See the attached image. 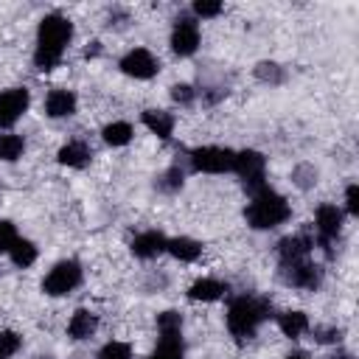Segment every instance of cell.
<instances>
[{
    "instance_id": "obj_21",
    "label": "cell",
    "mask_w": 359,
    "mask_h": 359,
    "mask_svg": "<svg viewBox=\"0 0 359 359\" xmlns=\"http://www.w3.org/2000/svg\"><path fill=\"white\" fill-rule=\"evenodd\" d=\"M8 255H11L14 266L28 269V266L36 261V247H34L31 241H25V238H17V241H14V247L8 250Z\"/></svg>"
},
{
    "instance_id": "obj_6",
    "label": "cell",
    "mask_w": 359,
    "mask_h": 359,
    "mask_svg": "<svg viewBox=\"0 0 359 359\" xmlns=\"http://www.w3.org/2000/svg\"><path fill=\"white\" fill-rule=\"evenodd\" d=\"M79 283H81V266H79V261H59V264L45 275L42 289H45V294L59 297V294L73 292Z\"/></svg>"
},
{
    "instance_id": "obj_12",
    "label": "cell",
    "mask_w": 359,
    "mask_h": 359,
    "mask_svg": "<svg viewBox=\"0 0 359 359\" xmlns=\"http://www.w3.org/2000/svg\"><path fill=\"white\" fill-rule=\"evenodd\" d=\"M311 247H314V241L309 238V236H286V238H280V244H278V255H280V261H283V266L286 264H297V261H306V255L311 252Z\"/></svg>"
},
{
    "instance_id": "obj_5",
    "label": "cell",
    "mask_w": 359,
    "mask_h": 359,
    "mask_svg": "<svg viewBox=\"0 0 359 359\" xmlns=\"http://www.w3.org/2000/svg\"><path fill=\"white\" fill-rule=\"evenodd\" d=\"M236 163V151L222 149V146H202L191 151V165L194 171H205V174H224L233 171Z\"/></svg>"
},
{
    "instance_id": "obj_36",
    "label": "cell",
    "mask_w": 359,
    "mask_h": 359,
    "mask_svg": "<svg viewBox=\"0 0 359 359\" xmlns=\"http://www.w3.org/2000/svg\"><path fill=\"white\" fill-rule=\"evenodd\" d=\"M286 359H309V356H306V353H300V351H297V353H289V356H286Z\"/></svg>"
},
{
    "instance_id": "obj_10",
    "label": "cell",
    "mask_w": 359,
    "mask_h": 359,
    "mask_svg": "<svg viewBox=\"0 0 359 359\" xmlns=\"http://www.w3.org/2000/svg\"><path fill=\"white\" fill-rule=\"evenodd\" d=\"M28 109V90L14 87L0 93V126H11Z\"/></svg>"
},
{
    "instance_id": "obj_25",
    "label": "cell",
    "mask_w": 359,
    "mask_h": 359,
    "mask_svg": "<svg viewBox=\"0 0 359 359\" xmlns=\"http://www.w3.org/2000/svg\"><path fill=\"white\" fill-rule=\"evenodd\" d=\"M157 331H160V337H180V331H182V317H180L177 311H163V314L157 317Z\"/></svg>"
},
{
    "instance_id": "obj_7",
    "label": "cell",
    "mask_w": 359,
    "mask_h": 359,
    "mask_svg": "<svg viewBox=\"0 0 359 359\" xmlns=\"http://www.w3.org/2000/svg\"><path fill=\"white\" fill-rule=\"evenodd\" d=\"M121 70H123L126 76H132V79H151V76L160 70V62L154 59L151 50L135 48V50H129V53L121 59Z\"/></svg>"
},
{
    "instance_id": "obj_13",
    "label": "cell",
    "mask_w": 359,
    "mask_h": 359,
    "mask_svg": "<svg viewBox=\"0 0 359 359\" xmlns=\"http://www.w3.org/2000/svg\"><path fill=\"white\" fill-rule=\"evenodd\" d=\"M165 244H168V238H165L163 233H157V230H146V233L135 236V241H132V252H135L137 258H157V255L165 250Z\"/></svg>"
},
{
    "instance_id": "obj_14",
    "label": "cell",
    "mask_w": 359,
    "mask_h": 359,
    "mask_svg": "<svg viewBox=\"0 0 359 359\" xmlns=\"http://www.w3.org/2000/svg\"><path fill=\"white\" fill-rule=\"evenodd\" d=\"M45 112L50 118H67L76 112V95L70 90H53L45 98Z\"/></svg>"
},
{
    "instance_id": "obj_37",
    "label": "cell",
    "mask_w": 359,
    "mask_h": 359,
    "mask_svg": "<svg viewBox=\"0 0 359 359\" xmlns=\"http://www.w3.org/2000/svg\"><path fill=\"white\" fill-rule=\"evenodd\" d=\"M331 359H353L351 353H337V356H331Z\"/></svg>"
},
{
    "instance_id": "obj_11",
    "label": "cell",
    "mask_w": 359,
    "mask_h": 359,
    "mask_svg": "<svg viewBox=\"0 0 359 359\" xmlns=\"http://www.w3.org/2000/svg\"><path fill=\"white\" fill-rule=\"evenodd\" d=\"M286 283L300 286V289H317L323 280V269L317 264L309 261H297V264H286Z\"/></svg>"
},
{
    "instance_id": "obj_33",
    "label": "cell",
    "mask_w": 359,
    "mask_h": 359,
    "mask_svg": "<svg viewBox=\"0 0 359 359\" xmlns=\"http://www.w3.org/2000/svg\"><path fill=\"white\" fill-rule=\"evenodd\" d=\"M194 95H196V93H194L191 84H174V87H171V98H174L177 104H191Z\"/></svg>"
},
{
    "instance_id": "obj_32",
    "label": "cell",
    "mask_w": 359,
    "mask_h": 359,
    "mask_svg": "<svg viewBox=\"0 0 359 359\" xmlns=\"http://www.w3.org/2000/svg\"><path fill=\"white\" fill-rule=\"evenodd\" d=\"M345 208H348L351 216H359V185L356 182H351L345 188Z\"/></svg>"
},
{
    "instance_id": "obj_18",
    "label": "cell",
    "mask_w": 359,
    "mask_h": 359,
    "mask_svg": "<svg viewBox=\"0 0 359 359\" xmlns=\"http://www.w3.org/2000/svg\"><path fill=\"white\" fill-rule=\"evenodd\" d=\"M143 123H146L157 137H163V140H168L171 132H174V118H171L168 112H163V109H146V112H143Z\"/></svg>"
},
{
    "instance_id": "obj_4",
    "label": "cell",
    "mask_w": 359,
    "mask_h": 359,
    "mask_svg": "<svg viewBox=\"0 0 359 359\" xmlns=\"http://www.w3.org/2000/svg\"><path fill=\"white\" fill-rule=\"evenodd\" d=\"M264 168H266V160H264L261 151H255V149H244V151L236 154L233 171L244 180V185H247V191H250L252 196H255L258 191L266 188V182H264Z\"/></svg>"
},
{
    "instance_id": "obj_19",
    "label": "cell",
    "mask_w": 359,
    "mask_h": 359,
    "mask_svg": "<svg viewBox=\"0 0 359 359\" xmlns=\"http://www.w3.org/2000/svg\"><path fill=\"white\" fill-rule=\"evenodd\" d=\"M278 325H280V331H283L289 339H297V337H303V334L309 331V317H306L303 311H283V314L278 317Z\"/></svg>"
},
{
    "instance_id": "obj_1",
    "label": "cell",
    "mask_w": 359,
    "mask_h": 359,
    "mask_svg": "<svg viewBox=\"0 0 359 359\" xmlns=\"http://www.w3.org/2000/svg\"><path fill=\"white\" fill-rule=\"evenodd\" d=\"M73 36V25L70 20H65L62 14H48L39 22V34H36V50H34V65L39 70H53L62 62L65 45Z\"/></svg>"
},
{
    "instance_id": "obj_35",
    "label": "cell",
    "mask_w": 359,
    "mask_h": 359,
    "mask_svg": "<svg viewBox=\"0 0 359 359\" xmlns=\"http://www.w3.org/2000/svg\"><path fill=\"white\" fill-rule=\"evenodd\" d=\"M98 50H101V48H98V42H90V45H87V50H84V56H87V59H90V56H98Z\"/></svg>"
},
{
    "instance_id": "obj_23",
    "label": "cell",
    "mask_w": 359,
    "mask_h": 359,
    "mask_svg": "<svg viewBox=\"0 0 359 359\" xmlns=\"http://www.w3.org/2000/svg\"><path fill=\"white\" fill-rule=\"evenodd\" d=\"M104 140L109 146H126L132 140V126L126 121H115V123H107L104 126Z\"/></svg>"
},
{
    "instance_id": "obj_3",
    "label": "cell",
    "mask_w": 359,
    "mask_h": 359,
    "mask_svg": "<svg viewBox=\"0 0 359 359\" xmlns=\"http://www.w3.org/2000/svg\"><path fill=\"white\" fill-rule=\"evenodd\" d=\"M269 317V303L261 297H236L227 309V328L238 339H250L255 328Z\"/></svg>"
},
{
    "instance_id": "obj_30",
    "label": "cell",
    "mask_w": 359,
    "mask_h": 359,
    "mask_svg": "<svg viewBox=\"0 0 359 359\" xmlns=\"http://www.w3.org/2000/svg\"><path fill=\"white\" fill-rule=\"evenodd\" d=\"M194 14L196 17H219L222 14V3H216V0H196L194 3Z\"/></svg>"
},
{
    "instance_id": "obj_15",
    "label": "cell",
    "mask_w": 359,
    "mask_h": 359,
    "mask_svg": "<svg viewBox=\"0 0 359 359\" xmlns=\"http://www.w3.org/2000/svg\"><path fill=\"white\" fill-rule=\"evenodd\" d=\"M224 292H227V286H224L222 280H216V278H199L196 283H191L188 297H191V300H202V303H213V300H219Z\"/></svg>"
},
{
    "instance_id": "obj_28",
    "label": "cell",
    "mask_w": 359,
    "mask_h": 359,
    "mask_svg": "<svg viewBox=\"0 0 359 359\" xmlns=\"http://www.w3.org/2000/svg\"><path fill=\"white\" fill-rule=\"evenodd\" d=\"M255 76H258L261 81H269V84H280V81H283V67H278L275 62H261V65L255 67Z\"/></svg>"
},
{
    "instance_id": "obj_8",
    "label": "cell",
    "mask_w": 359,
    "mask_h": 359,
    "mask_svg": "<svg viewBox=\"0 0 359 359\" xmlns=\"http://www.w3.org/2000/svg\"><path fill=\"white\" fill-rule=\"evenodd\" d=\"M314 224H317V233H320V244L328 250V244L342 230V210L337 205H320L317 213H314Z\"/></svg>"
},
{
    "instance_id": "obj_34",
    "label": "cell",
    "mask_w": 359,
    "mask_h": 359,
    "mask_svg": "<svg viewBox=\"0 0 359 359\" xmlns=\"http://www.w3.org/2000/svg\"><path fill=\"white\" fill-rule=\"evenodd\" d=\"M314 339L317 342H339L342 339V331L339 328H317L314 331Z\"/></svg>"
},
{
    "instance_id": "obj_16",
    "label": "cell",
    "mask_w": 359,
    "mask_h": 359,
    "mask_svg": "<svg viewBox=\"0 0 359 359\" xmlns=\"http://www.w3.org/2000/svg\"><path fill=\"white\" fill-rule=\"evenodd\" d=\"M95 328H98V320H95V314H90L87 309H79V311L70 317V323H67V334H70L73 339H87V337L95 334Z\"/></svg>"
},
{
    "instance_id": "obj_26",
    "label": "cell",
    "mask_w": 359,
    "mask_h": 359,
    "mask_svg": "<svg viewBox=\"0 0 359 359\" xmlns=\"http://www.w3.org/2000/svg\"><path fill=\"white\" fill-rule=\"evenodd\" d=\"M98 359H132V348L126 342H107L101 351H98Z\"/></svg>"
},
{
    "instance_id": "obj_27",
    "label": "cell",
    "mask_w": 359,
    "mask_h": 359,
    "mask_svg": "<svg viewBox=\"0 0 359 359\" xmlns=\"http://www.w3.org/2000/svg\"><path fill=\"white\" fill-rule=\"evenodd\" d=\"M20 345H22L20 334H14V331H0V359H11V356L20 351Z\"/></svg>"
},
{
    "instance_id": "obj_29",
    "label": "cell",
    "mask_w": 359,
    "mask_h": 359,
    "mask_svg": "<svg viewBox=\"0 0 359 359\" xmlns=\"http://www.w3.org/2000/svg\"><path fill=\"white\" fill-rule=\"evenodd\" d=\"M182 188V168L180 165H171L163 177H160V191H180Z\"/></svg>"
},
{
    "instance_id": "obj_2",
    "label": "cell",
    "mask_w": 359,
    "mask_h": 359,
    "mask_svg": "<svg viewBox=\"0 0 359 359\" xmlns=\"http://www.w3.org/2000/svg\"><path fill=\"white\" fill-rule=\"evenodd\" d=\"M244 216H247V224H250V227H255V230H269V227L283 224V222L292 216V208H289V202H286L280 194H275L272 188H264V191H258V194L252 196V202L247 205Z\"/></svg>"
},
{
    "instance_id": "obj_9",
    "label": "cell",
    "mask_w": 359,
    "mask_h": 359,
    "mask_svg": "<svg viewBox=\"0 0 359 359\" xmlns=\"http://www.w3.org/2000/svg\"><path fill=\"white\" fill-rule=\"evenodd\" d=\"M199 48V25L188 17L177 20L174 31H171V50L180 56H191Z\"/></svg>"
},
{
    "instance_id": "obj_24",
    "label": "cell",
    "mask_w": 359,
    "mask_h": 359,
    "mask_svg": "<svg viewBox=\"0 0 359 359\" xmlns=\"http://www.w3.org/2000/svg\"><path fill=\"white\" fill-rule=\"evenodd\" d=\"M22 149H25V143H22V137H20V135L0 132V160L11 163V160H17V157L22 154Z\"/></svg>"
},
{
    "instance_id": "obj_17",
    "label": "cell",
    "mask_w": 359,
    "mask_h": 359,
    "mask_svg": "<svg viewBox=\"0 0 359 359\" xmlns=\"http://www.w3.org/2000/svg\"><path fill=\"white\" fill-rule=\"evenodd\" d=\"M90 160V149L81 143V140H70L59 149V163L62 165H70V168H84Z\"/></svg>"
},
{
    "instance_id": "obj_20",
    "label": "cell",
    "mask_w": 359,
    "mask_h": 359,
    "mask_svg": "<svg viewBox=\"0 0 359 359\" xmlns=\"http://www.w3.org/2000/svg\"><path fill=\"white\" fill-rule=\"evenodd\" d=\"M165 250H168L177 261H196V258H199V252H202V244H199V241H194V238L180 236V238H171V241L165 244Z\"/></svg>"
},
{
    "instance_id": "obj_31",
    "label": "cell",
    "mask_w": 359,
    "mask_h": 359,
    "mask_svg": "<svg viewBox=\"0 0 359 359\" xmlns=\"http://www.w3.org/2000/svg\"><path fill=\"white\" fill-rule=\"evenodd\" d=\"M17 241V230L11 222H0V252H8Z\"/></svg>"
},
{
    "instance_id": "obj_22",
    "label": "cell",
    "mask_w": 359,
    "mask_h": 359,
    "mask_svg": "<svg viewBox=\"0 0 359 359\" xmlns=\"http://www.w3.org/2000/svg\"><path fill=\"white\" fill-rule=\"evenodd\" d=\"M149 359H182V337H160Z\"/></svg>"
}]
</instances>
